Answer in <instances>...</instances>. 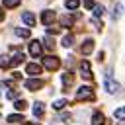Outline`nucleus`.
<instances>
[{
  "label": "nucleus",
  "instance_id": "1",
  "mask_svg": "<svg viewBox=\"0 0 125 125\" xmlns=\"http://www.w3.org/2000/svg\"><path fill=\"white\" fill-rule=\"evenodd\" d=\"M104 86H105V90H107L109 94H115V92L121 88V86L111 78V74H109V72H105V76H104Z\"/></svg>",
  "mask_w": 125,
  "mask_h": 125
},
{
  "label": "nucleus",
  "instance_id": "2",
  "mask_svg": "<svg viewBox=\"0 0 125 125\" xmlns=\"http://www.w3.org/2000/svg\"><path fill=\"white\" fill-rule=\"evenodd\" d=\"M76 100H78V102H84V100L92 102V100H94V92H92V88H88V86L78 88V92H76Z\"/></svg>",
  "mask_w": 125,
  "mask_h": 125
},
{
  "label": "nucleus",
  "instance_id": "3",
  "mask_svg": "<svg viewBox=\"0 0 125 125\" xmlns=\"http://www.w3.org/2000/svg\"><path fill=\"white\" fill-rule=\"evenodd\" d=\"M43 64H45L47 70H57V68L61 66V59L51 55V57H45V59H43Z\"/></svg>",
  "mask_w": 125,
  "mask_h": 125
},
{
  "label": "nucleus",
  "instance_id": "4",
  "mask_svg": "<svg viewBox=\"0 0 125 125\" xmlns=\"http://www.w3.org/2000/svg\"><path fill=\"white\" fill-rule=\"evenodd\" d=\"M43 84H45V82H43L41 78H31V80H25L23 86H25L27 90H39V88H43Z\"/></svg>",
  "mask_w": 125,
  "mask_h": 125
},
{
  "label": "nucleus",
  "instance_id": "5",
  "mask_svg": "<svg viewBox=\"0 0 125 125\" xmlns=\"http://www.w3.org/2000/svg\"><path fill=\"white\" fill-rule=\"evenodd\" d=\"M29 53H31V57H33V59H37V57L43 53L41 43H39V41H31V43H29Z\"/></svg>",
  "mask_w": 125,
  "mask_h": 125
},
{
  "label": "nucleus",
  "instance_id": "6",
  "mask_svg": "<svg viewBox=\"0 0 125 125\" xmlns=\"http://www.w3.org/2000/svg\"><path fill=\"white\" fill-rule=\"evenodd\" d=\"M41 21H43V25H51L55 21V12L53 10H45L41 14Z\"/></svg>",
  "mask_w": 125,
  "mask_h": 125
},
{
  "label": "nucleus",
  "instance_id": "7",
  "mask_svg": "<svg viewBox=\"0 0 125 125\" xmlns=\"http://www.w3.org/2000/svg\"><path fill=\"white\" fill-rule=\"evenodd\" d=\"M80 72H82V78L92 80V72H90V62L88 61H82L80 62Z\"/></svg>",
  "mask_w": 125,
  "mask_h": 125
},
{
  "label": "nucleus",
  "instance_id": "8",
  "mask_svg": "<svg viewBox=\"0 0 125 125\" xmlns=\"http://www.w3.org/2000/svg\"><path fill=\"white\" fill-rule=\"evenodd\" d=\"M41 70H43V68H41V66H39L37 62H29V64L25 66V72H27V74H33V76L41 74Z\"/></svg>",
  "mask_w": 125,
  "mask_h": 125
},
{
  "label": "nucleus",
  "instance_id": "9",
  "mask_svg": "<svg viewBox=\"0 0 125 125\" xmlns=\"http://www.w3.org/2000/svg\"><path fill=\"white\" fill-rule=\"evenodd\" d=\"M92 49H94V41H92V39H86V41L80 45L82 55H90V53H92Z\"/></svg>",
  "mask_w": 125,
  "mask_h": 125
},
{
  "label": "nucleus",
  "instance_id": "10",
  "mask_svg": "<svg viewBox=\"0 0 125 125\" xmlns=\"http://www.w3.org/2000/svg\"><path fill=\"white\" fill-rule=\"evenodd\" d=\"M21 20H23L29 27H31V25H35V16H33L31 12H23V14H21Z\"/></svg>",
  "mask_w": 125,
  "mask_h": 125
},
{
  "label": "nucleus",
  "instance_id": "11",
  "mask_svg": "<svg viewBox=\"0 0 125 125\" xmlns=\"http://www.w3.org/2000/svg\"><path fill=\"white\" fill-rule=\"evenodd\" d=\"M14 51H16V49H14ZM21 61H23V53H21V51H16V55H14L12 61H10V66H16V64H20Z\"/></svg>",
  "mask_w": 125,
  "mask_h": 125
},
{
  "label": "nucleus",
  "instance_id": "12",
  "mask_svg": "<svg viewBox=\"0 0 125 125\" xmlns=\"http://www.w3.org/2000/svg\"><path fill=\"white\" fill-rule=\"evenodd\" d=\"M105 123V117H104V113H94L92 115V125H104Z\"/></svg>",
  "mask_w": 125,
  "mask_h": 125
},
{
  "label": "nucleus",
  "instance_id": "13",
  "mask_svg": "<svg viewBox=\"0 0 125 125\" xmlns=\"http://www.w3.org/2000/svg\"><path fill=\"white\" fill-rule=\"evenodd\" d=\"M43 113H45L43 104H39V102H37V104H33V115H35V117H41Z\"/></svg>",
  "mask_w": 125,
  "mask_h": 125
},
{
  "label": "nucleus",
  "instance_id": "14",
  "mask_svg": "<svg viewBox=\"0 0 125 125\" xmlns=\"http://www.w3.org/2000/svg\"><path fill=\"white\" fill-rule=\"evenodd\" d=\"M72 45H74V35H64V37H62V47L68 49V47H72Z\"/></svg>",
  "mask_w": 125,
  "mask_h": 125
},
{
  "label": "nucleus",
  "instance_id": "15",
  "mask_svg": "<svg viewBox=\"0 0 125 125\" xmlns=\"http://www.w3.org/2000/svg\"><path fill=\"white\" fill-rule=\"evenodd\" d=\"M16 35L18 37H29V29L27 27H16Z\"/></svg>",
  "mask_w": 125,
  "mask_h": 125
},
{
  "label": "nucleus",
  "instance_id": "16",
  "mask_svg": "<svg viewBox=\"0 0 125 125\" xmlns=\"http://www.w3.org/2000/svg\"><path fill=\"white\" fill-rule=\"evenodd\" d=\"M64 6H66L68 10H76V8L80 6V0H66V2H64Z\"/></svg>",
  "mask_w": 125,
  "mask_h": 125
},
{
  "label": "nucleus",
  "instance_id": "17",
  "mask_svg": "<svg viewBox=\"0 0 125 125\" xmlns=\"http://www.w3.org/2000/svg\"><path fill=\"white\" fill-rule=\"evenodd\" d=\"M113 117H115V119H119V121H123V119H125V105H123V107H119V109H115Z\"/></svg>",
  "mask_w": 125,
  "mask_h": 125
},
{
  "label": "nucleus",
  "instance_id": "18",
  "mask_svg": "<svg viewBox=\"0 0 125 125\" xmlns=\"http://www.w3.org/2000/svg\"><path fill=\"white\" fill-rule=\"evenodd\" d=\"M61 25H62V27H70V25H72V18H70V16H62V18H61Z\"/></svg>",
  "mask_w": 125,
  "mask_h": 125
},
{
  "label": "nucleus",
  "instance_id": "19",
  "mask_svg": "<svg viewBox=\"0 0 125 125\" xmlns=\"http://www.w3.org/2000/svg\"><path fill=\"white\" fill-rule=\"evenodd\" d=\"M6 121H8V123H18V121H23V119H21V115H20V113H14V115H8V117H6Z\"/></svg>",
  "mask_w": 125,
  "mask_h": 125
},
{
  "label": "nucleus",
  "instance_id": "20",
  "mask_svg": "<svg viewBox=\"0 0 125 125\" xmlns=\"http://www.w3.org/2000/svg\"><path fill=\"white\" fill-rule=\"evenodd\" d=\"M20 4H21V0H4V8H16Z\"/></svg>",
  "mask_w": 125,
  "mask_h": 125
},
{
  "label": "nucleus",
  "instance_id": "21",
  "mask_svg": "<svg viewBox=\"0 0 125 125\" xmlns=\"http://www.w3.org/2000/svg\"><path fill=\"white\" fill-rule=\"evenodd\" d=\"M14 107H16L18 111H23V109L27 107V104H25V100H18V102L14 104Z\"/></svg>",
  "mask_w": 125,
  "mask_h": 125
},
{
  "label": "nucleus",
  "instance_id": "22",
  "mask_svg": "<svg viewBox=\"0 0 125 125\" xmlns=\"http://www.w3.org/2000/svg\"><path fill=\"white\" fill-rule=\"evenodd\" d=\"M66 104H68V100H57V102H53V107L55 109H62Z\"/></svg>",
  "mask_w": 125,
  "mask_h": 125
},
{
  "label": "nucleus",
  "instance_id": "23",
  "mask_svg": "<svg viewBox=\"0 0 125 125\" xmlns=\"http://www.w3.org/2000/svg\"><path fill=\"white\" fill-rule=\"evenodd\" d=\"M121 12H123V6L121 4H115V8H113V20H117L121 16Z\"/></svg>",
  "mask_w": 125,
  "mask_h": 125
},
{
  "label": "nucleus",
  "instance_id": "24",
  "mask_svg": "<svg viewBox=\"0 0 125 125\" xmlns=\"http://www.w3.org/2000/svg\"><path fill=\"white\" fill-rule=\"evenodd\" d=\"M62 84H64V86H70V84H72V72H66V74L62 76Z\"/></svg>",
  "mask_w": 125,
  "mask_h": 125
},
{
  "label": "nucleus",
  "instance_id": "25",
  "mask_svg": "<svg viewBox=\"0 0 125 125\" xmlns=\"http://www.w3.org/2000/svg\"><path fill=\"white\" fill-rule=\"evenodd\" d=\"M8 66H10V61H8V57L2 55L0 57V68H8Z\"/></svg>",
  "mask_w": 125,
  "mask_h": 125
},
{
  "label": "nucleus",
  "instance_id": "26",
  "mask_svg": "<svg viewBox=\"0 0 125 125\" xmlns=\"http://www.w3.org/2000/svg\"><path fill=\"white\" fill-rule=\"evenodd\" d=\"M102 14H104V6H94V16L100 18Z\"/></svg>",
  "mask_w": 125,
  "mask_h": 125
},
{
  "label": "nucleus",
  "instance_id": "27",
  "mask_svg": "<svg viewBox=\"0 0 125 125\" xmlns=\"http://www.w3.org/2000/svg\"><path fill=\"white\" fill-rule=\"evenodd\" d=\"M84 8H94V2L92 0H84Z\"/></svg>",
  "mask_w": 125,
  "mask_h": 125
},
{
  "label": "nucleus",
  "instance_id": "28",
  "mask_svg": "<svg viewBox=\"0 0 125 125\" xmlns=\"http://www.w3.org/2000/svg\"><path fill=\"white\" fill-rule=\"evenodd\" d=\"M23 125H39L37 121H27V123H23Z\"/></svg>",
  "mask_w": 125,
  "mask_h": 125
}]
</instances>
